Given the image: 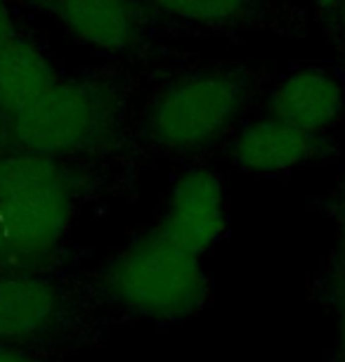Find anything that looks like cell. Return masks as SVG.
I'll return each mask as SVG.
<instances>
[{
  "label": "cell",
  "instance_id": "obj_13",
  "mask_svg": "<svg viewBox=\"0 0 345 362\" xmlns=\"http://www.w3.org/2000/svg\"><path fill=\"white\" fill-rule=\"evenodd\" d=\"M329 300L338 315H345V275L341 272H334L329 279Z\"/></svg>",
  "mask_w": 345,
  "mask_h": 362
},
{
  "label": "cell",
  "instance_id": "obj_20",
  "mask_svg": "<svg viewBox=\"0 0 345 362\" xmlns=\"http://www.w3.org/2000/svg\"><path fill=\"white\" fill-rule=\"evenodd\" d=\"M341 317V325H338V353H341V362H345V315Z\"/></svg>",
  "mask_w": 345,
  "mask_h": 362
},
{
  "label": "cell",
  "instance_id": "obj_3",
  "mask_svg": "<svg viewBox=\"0 0 345 362\" xmlns=\"http://www.w3.org/2000/svg\"><path fill=\"white\" fill-rule=\"evenodd\" d=\"M121 126V102L95 78H57L33 105L8 121L10 149L64 159L111 145Z\"/></svg>",
  "mask_w": 345,
  "mask_h": 362
},
{
  "label": "cell",
  "instance_id": "obj_12",
  "mask_svg": "<svg viewBox=\"0 0 345 362\" xmlns=\"http://www.w3.org/2000/svg\"><path fill=\"white\" fill-rule=\"evenodd\" d=\"M17 36V24L12 17V10L5 0H0V50Z\"/></svg>",
  "mask_w": 345,
  "mask_h": 362
},
{
  "label": "cell",
  "instance_id": "obj_17",
  "mask_svg": "<svg viewBox=\"0 0 345 362\" xmlns=\"http://www.w3.org/2000/svg\"><path fill=\"white\" fill-rule=\"evenodd\" d=\"M12 268V256H10V247H8V237L3 232V225H0V270Z\"/></svg>",
  "mask_w": 345,
  "mask_h": 362
},
{
  "label": "cell",
  "instance_id": "obj_1",
  "mask_svg": "<svg viewBox=\"0 0 345 362\" xmlns=\"http://www.w3.org/2000/svg\"><path fill=\"white\" fill-rule=\"evenodd\" d=\"M78 185L62 159L8 149L0 154V225L12 268L38 270L64 244Z\"/></svg>",
  "mask_w": 345,
  "mask_h": 362
},
{
  "label": "cell",
  "instance_id": "obj_9",
  "mask_svg": "<svg viewBox=\"0 0 345 362\" xmlns=\"http://www.w3.org/2000/svg\"><path fill=\"white\" fill-rule=\"evenodd\" d=\"M62 289L36 270H0V346L26 348L64 320Z\"/></svg>",
  "mask_w": 345,
  "mask_h": 362
},
{
  "label": "cell",
  "instance_id": "obj_5",
  "mask_svg": "<svg viewBox=\"0 0 345 362\" xmlns=\"http://www.w3.org/2000/svg\"><path fill=\"white\" fill-rule=\"evenodd\" d=\"M157 228L196 256L215 247L227 230V192L222 177L204 166L180 173Z\"/></svg>",
  "mask_w": 345,
  "mask_h": 362
},
{
  "label": "cell",
  "instance_id": "obj_15",
  "mask_svg": "<svg viewBox=\"0 0 345 362\" xmlns=\"http://www.w3.org/2000/svg\"><path fill=\"white\" fill-rule=\"evenodd\" d=\"M334 31H336V38H338V50H341V62H343V71H345V0L341 3V8L336 12V19H334Z\"/></svg>",
  "mask_w": 345,
  "mask_h": 362
},
{
  "label": "cell",
  "instance_id": "obj_10",
  "mask_svg": "<svg viewBox=\"0 0 345 362\" xmlns=\"http://www.w3.org/2000/svg\"><path fill=\"white\" fill-rule=\"evenodd\" d=\"M57 78L43 47L17 33L0 50V114L5 121L26 112Z\"/></svg>",
  "mask_w": 345,
  "mask_h": 362
},
{
  "label": "cell",
  "instance_id": "obj_19",
  "mask_svg": "<svg viewBox=\"0 0 345 362\" xmlns=\"http://www.w3.org/2000/svg\"><path fill=\"white\" fill-rule=\"evenodd\" d=\"M10 149V133H8V121L0 114V154H5Z\"/></svg>",
  "mask_w": 345,
  "mask_h": 362
},
{
  "label": "cell",
  "instance_id": "obj_2",
  "mask_svg": "<svg viewBox=\"0 0 345 362\" xmlns=\"http://www.w3.org/2000/svg\"><path fill=\"white\" fill-rule=\"evenodd\" d=\"M99 289L126 313L173 322L204 305L208 277L199 256L154 228L128 242L104 265Z\"/></svg>",
  "mask_w": 345,
  "mask_h": 362
},
{
  "label": "cell",
  "instance_id": "obj_7",
  "mask_svg": "<svg viewBox=\"0 0 345 362\" xmlns=\"http://www.w3.org/2000/svg\"><path fill=\"white\" fill-rule=\"evenodd\" d=\"M334 152L329 135H315L262 114L236 126L229 142L234 166L248 175H282Z\"/></svg>",
  "mask_w": 345,
  "mask_h": 362
},
{
  "label": "cell",
  "instance_id": "obj_8",
  "mask_svg": "<svg viewBox=\"0 0 345 362\" xmlns=\"http://www.w3.org/2000/svg\"><path fill=\"white\" fill-rule=\"evenodd\" d=\"M38 8L71 40L97 52L121 54L140 43L142 0H36Z\"/></svg>",
  "mask_w": 345,
  "mask_h": 362
},
{
  "label": "cell",
  "instance_id": "obj_6",
  "mask_svg": "<svg viewBox=\"0 0 345 362\" xmlns=\"http://www.w3.org/2000/svg\"><path fill=\"white\" fill-rule=\"evenodd\" d=\"M265 114L301 131L327 135L345 114L343 66H298L267 90Z\"/></svg>",
  "mask_w": 345,
  "mask_h": 362
},
{
  "label": "cell",
  "instance_id": "obj_14",
  "mask_svg": "<svg viewBox=\"0 0 345 362\" xmlns=\"http://www.w3.org/2000/svg\"><path fill=\"white\" fill-rule=\"evenodd\" d=\"M0 362H45L40 355L31 353L29 348L0 346Z\"/></svg>",
  "mask_w": 345,
  "mask_h": 362
},
{
  "label": "cell",
  "instance_id": "obj_4",
  "mask_svg": "<svg viewBox=\"0 0 345 362\" xmlns=\"http://www.w3.org/2000/svg\"><path fill=\"white\" fill-rule=\"evenodd\" d=\"M251 95L246 71L208 69L178 76L154 95L142 131L157 149L194 154L239 126Z\"/></svg>",
  "mask_w": 345,
  "mask_h": 362
},
{
  "label": "cell",
  "instance_id": "obj_11",
  "mask_svg": "<svg viewBox=\"0 0 345 362\" xmlns=\"http://www.w3.org/2000/svg\"><path fill=\"white\" fill-rule=\"evenodd\" d=\"M154 12L182 24L229 26L251 12V0H142Z\"/></svg>",
  "mask_w": 345,
  "mask_h": 362
},
{
  "label": "cell",
  "instance_id": "obj_18",
  "mask_svg": "<svg viewBox=\"0 0 345 362\" xmlns=\"http://www.w3.org/2000/svg\"><path fill=\"white\" fill-rule=\"evenodd\" d=\"M334 209H336L338 221L345 223V175H343V180H341V185H338V192H336V199H334Z\"/></svg>",
  "mask_w": 345,
  "mask_h": 362
},
{
  "label": "cell",
  "instance_id": "obj_16",
  "mask_svg": "<svg viewBox=\"0 0 345 362\" xmlns=\"http://www.w3.org/2000/svg\"><path fill=\"white\" fill-rule=\"evenodd\" d=\"M345 275V223H341V235H338V249H336V270Z\"/></svg>",
  "mask_w": 345,
  "mask_h": 362
}]
</instances>
